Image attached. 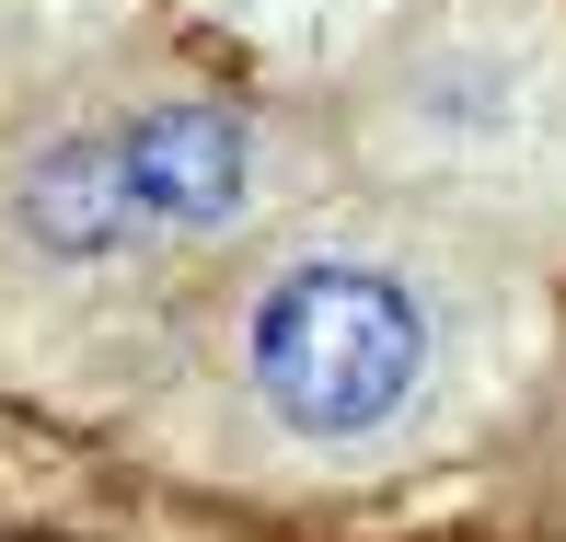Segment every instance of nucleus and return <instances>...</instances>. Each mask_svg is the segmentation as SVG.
Returning <instances> with one entry per match:
<instances>
[{"instance_id":"f257e3e1","label":"nucleus","mask_w":566,"mask_h":542,"mask_svg":"<svg viewBox=\"0 0 566 542\" xmlns=\"http://www.w3.org/2000/svg\"><path fill=\"white\" fill-rule=\"evenodd\" d=\"M509 289L440 231H301L243 266L220 323V381L266 450L313 474H381L497 393Z\"/></svg>"},{"instance_id":"f03ea898","label":"nucleus","mask_w":566,"mask_h":542,"mask_svg":"<svg viewBox=\"0 0 566 542\" xmlns=\"http://www.w3.org/2000/svg\"><path fill=\"white\" fill-rule=\"evenodd\" d=\"M370 162L474 231H566V35L532 12H428L370 70Z\"/></svg>"},{"instance_id":"7ed1b4c3","label":"nucleus","mask_w":566,"mask_h":542,"mask_svg":"<svg viewBox=\"0 0 566 542\" xmlns=\"http://www.w3.org/2000/svg\"><path fill=\"white\" fill-rule=\"evenodd\" d=\"M116 150H127V185H139L163 254H209V243H254L301 185H313V150L290 139L277 116L231 105V93H127Z\"/></svg>"},{"instance_id":"20e7f679","label":"nucleus","mask_w":566,"mask_h":542,"mask_svg":"<svg viewBox=\"0 0 566 542\" xmlns=\"http://www.w3.org/2000/svg\"><path fill=\"white\" fill-rule=\"evenodd\" d=\"M150 266H163V231L127 185L105 105H70L0 150V277L82 300V289H127Z\"/></svg>"},{"instance_id":"39448f33","label":"nucleus","mask_w":566,"mask_h":542,"mask_svg":"<svg viewBox=\"0 0 566 542\" xmlns=\"http://www.w3.org/2000/svg\"><path fill=\"white\" fill-rule=\"evenodd\" d=\"M70 12H82V0H0V59H12V46H35V35H59Z\"/></svg>"}]
</instances>
